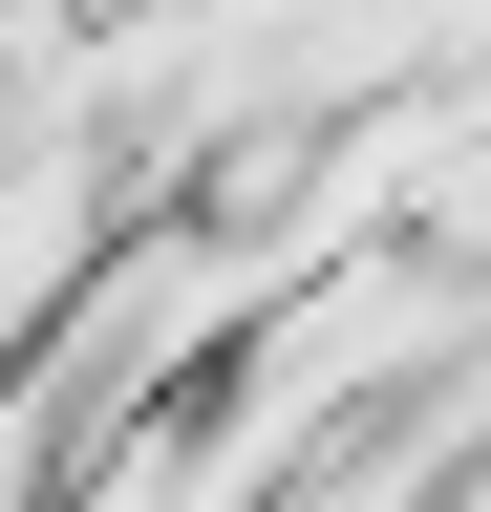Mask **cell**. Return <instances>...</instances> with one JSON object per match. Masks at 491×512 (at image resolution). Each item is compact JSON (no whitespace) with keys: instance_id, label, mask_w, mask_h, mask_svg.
Instances as JSON below:
<instances>
[{"instance_id":"6da1fadb","label":"cell","mask_w":491,"mask_h":512,"mask_svg":"<svg viewBox=\"0 0 491 512\" xmlns=\"http://www.w3.org/2000/svg\"><path fill=\"white\" fill-rule=\"evenodd\" d=\"M107 171H129V150H86V128H0V363L86 299V256H107Z\"/></svg>"},{"instance_id":"7a4b0ae2","label":"cell","mask_w":491,"mask_h":512,"mask_svg":"<svg viewBox=\"0 0 491 512\" xmlns=\"http://www.w3.org/2000/svg\"><path fill=\"white\" fill-rule=\"evenodd\" d=\"M257 491H278V448L235 427V406H150V427H107L43 512H257Z\"/></svg>"}]
</instances>
